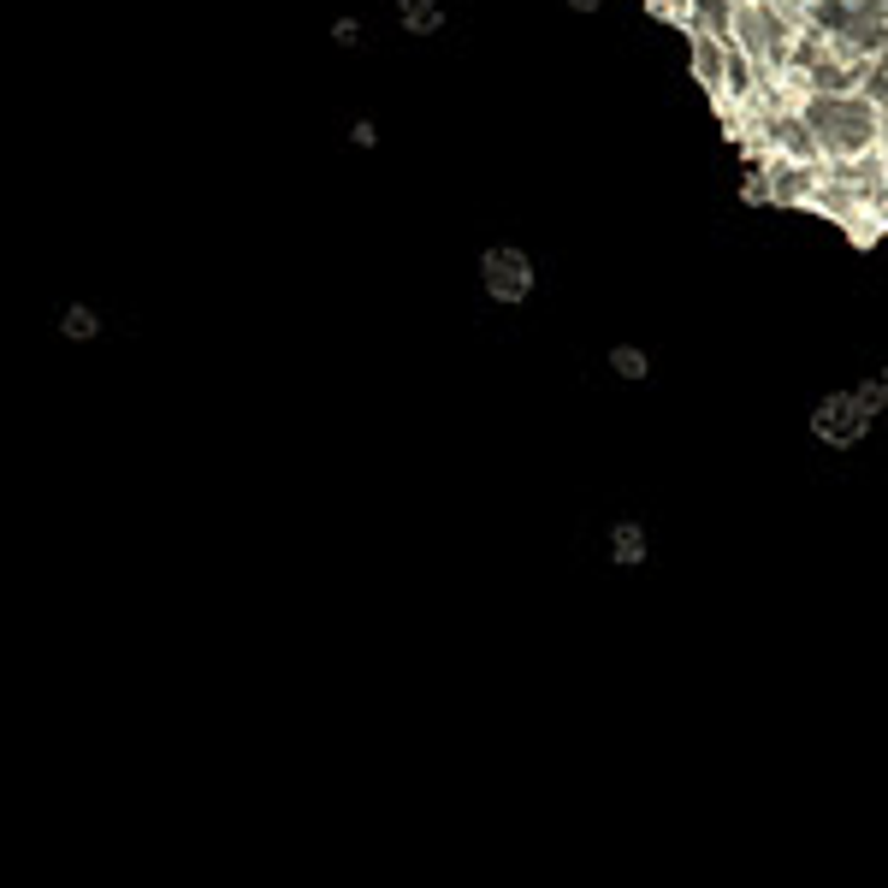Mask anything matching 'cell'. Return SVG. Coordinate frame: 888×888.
<instances>
[{"label":"cell","mask_w":888,"mask_h":888,"mask_svg":"<svg viewBox=\"0 0 888 888\" xmlns=\"http://www.w3.org/2000/svg\"><path fill=\"white\" fill-rule=\"evenodd\" d=\"M349 142H356V149H373V142H380V130H373V119H356V125H349Z\"/></svg>","instance_id":"5bb4252c"},{"label":"cell","mask_w":888,"mask_h":888,"mask_svg":"<svg viewBox=\"0 0 888 888\" xmlns=\"http://www.w3.org/2000/svg\"><path fill=\"white\" fill-rule=\"evenodd\" d=\"M604 0H569V12H580V19H587V12H599Z\"/></svg>","instance_id":"9a60e30c"},{"label":"cell","mask_w":888,"mask_h":888,"mask_svg":"<svg viewBox=\"0 0 888 888\" xmlns=\"http://www.w3.org/2000/svg\"><path fill=\"white\" fill-rule=\"evenodd\" d=\"M397 24L410 36H439L445 31V0H397Z\"/></svg>","instance_id":"ba28073f"},{"label":"cell","mask_w":888,"mask_h":888,"mask_svg":"<svg viewBox=\"0 0 888 888\" xmlns=\"http://www.w3.org/2000/svg\"><path fill=\"white\" fill-rule=\"evenodd\" d=\"M361 36H368V31H361V19H349V12H344V19H332V42H338V48H361Z\"/></svg>","instance_id":"4fadbf2b"},{"label":"cell","mask_w":888,"mask_h":888,"mask_svg":"<svg viewBox=\"0 0 888 888\" xmlns=\"http://www.w3.org/2000/svg\"><path fill=\"white\" fill-rule=\"evenodd\" d=\"M740 201H752V208H770V201H776V196H770V166H764V160H752V166H747V178H740Z\"/></svg>","instance_id":"8fae6325"},{"label":"cell","mask_w":888,"mask_h":888,"mask_svg":"<svg viewBox=\"0 0 888 888\" xmlns=\"http://www.w3.org/2000/svg\"><path fill=\"white\" fill-rule=\"evenodd\" d=\"M610 373L628 380V385H639V380H651V356L639 344H610Z\"/></svg>","instance_id":"30bf717a"},{"label":"cell","mask_w":888,"mask_h":888,"mask_svg":"<svg viewBox=\"0 0 888 888\" xmlns=\"http://www.w3.org/2000/svg\"><path fill=\"white\" fill-rule=\"evenodd\" d=\"M877 427V415L853 397V391H829V397L811 410V439L829 445V450H853L865 445V433Z\"/></svg>","instance_id":"3957f363"},{"label":"cell","mask_w":888,"mask_h":888,"mask_svg":"<svg viewBox=\"0 0 888 888\" xmlns=\"http://www.w3.org/2000/svg\"><path fill=\"white\" fill-rule=\"evenodd\" d=\"M853 397H858V403H865V410H870V415H883V410H888V373H877V380H865V385H858V391H853Z\"/></svg>","instance_id":"7c38bea8"},{"label":"cell","mask_w":888,"mask_h":888,"mask_svg":"<svg viewBox=\"0 0 888 888\" xmlns=\"http://www.w3.org/2000/svg\"><path fill=\"white\" fill-rule=\"evenodd\" d=\"M770 166V196H776V208H811L823 191V160L818 166H806V160H764Z\"/></svg>","instance_id":"5b68a950"},{"label":"cell","mask_w":888,"mask_h":888,"mask_svg":"<svg viewBox=\"0 0 888 888\" xmlns=\"http://www.w3.org/2000/svg\"><path fill=\"white\" fill-rule=\"evenodd\" d=\"M818 130V149H823V166H847V160H865L883 149V125L888 113L870 101L865 90H841V95H806L799 107Z\"/></svg>","instance_id":"6da1fadb"},{"label":"cell","mask_w":888,"mask_h":888,"mask_svg":"<svg viewBox=\"0 0 888 888\" xmlns=\"http://www.w3.org/2000/svg\"><path fill=\"white\" fill-rule=\"evenodd\" d=\"M480 285H486V297L492 302H528L533 297V255L528 250H516V243H492L486 255H480Z\"/></svg>","instance_id":"277c9868"},{"label":"cell","mask_w":888,"mask_h":888,"mask_svg":"<svg viewBox=\"0 0 888 888\" xmlns=\"http://www.w3.org/2000/svg\"><path fill=\"white\" fill-rule=\"evenodd\" d=\"M688 48H693L699 90H705L711 101H723V90H729V54H735V42L717 36V31H688Z\"/></svg>","instance_id":"8992f818"},{"label":"cell","mask_w":888,"mask_h":888,"mask_svg":"<svg viewBox=\"0 0 888 888\" xmlns=\"http://www.w3.org/2000/svg\"><path fill=\"white\" fill-rule=\"evenodd\" d=\"M799 31H806V24H799L782 0H740L735 19H729V42L764 71V78L788 66V48H794Z\"/></svg>","instance_id":"7a4b0ae2"},{"label":"cell","mask_w":888,"mask_h":888,"mask_svg":"<svg viewBox=\"0 0 888 888\" xmlns=\"http://www.w3.org/2000/svg\"><path fill=\"white\" fill-rule=\"evenodd\" d=\"M646 557H651L646 528H639V521H616V528H610V563H616V569H639Z\"/></svg>","instance_id":"52a82bcc"},{"label":"cell","mask_w":888,"mask_h":888,"mask_svg":"<svg viewBox=\"0 0 888 888\" xmlns=\"http://www.w3.org/2000/svg\"><path fill=\"white\" fill-rule=\"evenodd\" d=\"M60 338H66V344H95V338H101V314L90 309V302H66Z\"/></svg>","instance_id":"9c48e42d"}]
</instances>
